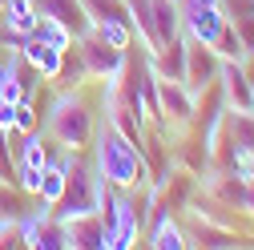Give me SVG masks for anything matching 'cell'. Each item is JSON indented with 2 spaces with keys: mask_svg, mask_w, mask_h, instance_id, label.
Instances as JSON below:
<instances>
[{
  "mask_svg": "<svg viewBox=\"0 0 254 250\" xmlns=\"http://www.w3.org/2000/svg\"><path fill=\"white\" fill-rule=\"evenodd\" d=\"M214 53H218L222 61H250V53H246V41L234 33V24H226V28H222V37H218Z\"/></svg>",
  "mask_w": 254,
  "mask_h": 250,
  "instance_id": "cell-22",
  "label": "cell"
},
{
  "mask_svg": "<svg viewBox=\"0 0 254 250\" xmlns=\"http://www.w3.org/2000/svg\"><path fill=\"white\" fill-rule=\"evenodd\" d=\"M37 12L61 20L73 37H85L89 28H93V20L85 16V4H81V0H37Z\"/></svg>",
  "mask_w": 254,
  "mask_h": 250,
  "instance_id": "cell-11",
  "label": "cell"
},
{
  "mask_svg": "<svg viewBox=\"0 0 254 250\" xmlns=\"http://www.w3.org/2000/svg\"><path fill=\"white\" fill-rule=\"evenodd\" d=\"M0 8H4V0H0Z\"/></svg>",
  "mask_w": 254,
  "mask_h": 250,
  "instance_id": "cell-28",
  "label": "cell"
},
{
  "mask_svg": "<svg viewBox=\"0 0 254 250\" xmlns=\"http://www.w3.org/2000/svg\"><path fill=\"white\" fill-rule=\"evenodd\" d=\"M218 93L226 109L250 113L254 109V81H250V61H222L218 69Z\"/></svg>",
  "mask_w": 254,
  "mask_h": 250,
  "instance_id": "cell-6",
  "label": "cell"
},
{
  "mask_svg": "<svg viewBox=\"0 0 254 250\" xmlns=\"http://www.w3.org/2000/svg\"><path fill=\"white\" fill-rule=\"evenodd\" d=\"M57 162L65 166V194L53 206L57 222H73V218L97 214L101 210V178L93 170V162L85 158V149H61Z\"/></svg>",
  "mask_w": 254,
  "mask_h": 250,
  "instance_id": "cell-3",
  "label": "cell"
},
{
  "mask_svg": "<svg viewBox=\"0 0 254 250\" xmlns=\"http://www.w3.org/2000/svg\"><path fill=\"white\" fill-rule=\"evenodd\" d=\"M89 20H105V16H125V0H81Z\"/></svg>",
  "mask_w": 254,
  "mask_h": 250,
  "instance_id": "cell-24",
  "label": "cell"
},
{
  "mask_svg": "<svg viewBox=\"0 0 254 250\" xmlns=\"http://www.w3.org/2000/svg\"><path fill=\"white\" fill-rule=\"evenodd\" d=\"M93 170L105 186L113 190H141L149 186V162L137 141H129L113 121H97V133H93Z\"/></svg>",
  "mask_w": 254,
  "mask_h": 250,
  "instance_id": "cell-1",
  "label": "cell"
},
{
  "mask_svg": "<svg viewBox=\"0 0 254 250\" xmlns=\"http://www.w3.org/2000/svg\"><path fill=\"white\" fill-rule=\"evenodd\" d=\"M12 182L20 186V194H24V198H37V194H41V170H37V166H28V162H16Z\"/></svg>",
  "mask_w": 254,
  "mask_h": 250,
  "instance_id": "cell-23",
  "label": "cell"
},
{
  "mask_svg": "<svg viewBox=\"0 0 254 250\" xmlns=\"http://www.w3.org/2000/svg\"><path fill=\"white\" fill-rule=\"evenodd\" d=\"M20 57H24V65L33 69L41 81H57V73H61V65H65V53L61 49H53L49 41H41V37H24V45H20Z\"/></svg>",
  "mask_w": 254,
  "mask_h": 250,
  "instance_id": "cell-9",
  "label": "cell"
},
{
  "mask_svg": "<svg viewBox=\"0 0 254 250\" xmlns=\"http://www.w3.org/2000/svg\"><path fill=\"white\" fill-rule=\"evenodd\" d=\"M61 194H65V166L53 158V162L41 170V194H37V198H45L49 206H57V202H61Z\"/></svg>",
  "mask_w": 254,
  "mask_h": 250,
  "instance_id": "cell-19",
  "label": "cell"
},
{
  "mask_svg": "<svg viewBox=\"0 0 254 250\" xmlns=\"http://www.w3.org/2000/svg\"><path fill=\"white\" fill-rule=\"evenodd\" d=\"M28 37H41V41H49V45H53V49H61V53H69V49L77 45V37H73L61 20H53V16H41V20H37V28H33Z\"/></svg>",
  "mask_w": 254,
  "mask_h": 250,
  "instance_id": "cell-18",
  "label": "cell"
},
{
  "mask_svg": "<svg viewBox=\"0 0 254 250\" xmlns=\"http://www.w3.org/2000/svg\"><path fill=\"white\" fill-rule=\"evenodd\" d=\"M33 250H65V222H57L49 214L45 222L37 226V238H33Z\"/></svg>",
  "mask_w": 254,
  "mask_h": 250,
  "instance_id": "cell-20",
  "label": "cell"
},
{
  "mask_svg": "<svg viewBox=\"0 0 254 250\" xmlns=\"http://www.w3.org/2000/svg\"><path fill=\"white\" fill-rule=\"evenodd\" d=\"M186 41H190V37H186ZM218 69H222V57H218L214 49L194 45V41L186 45V77H182V81L190 85V93H194L198 101L218 85Z\"/></svg>",
  "mask_w": 254,
  "mask_h": 250,
  "instance_id": "cell-7",
  "label": "cell"
},
{
  "mask_svg": "<svg viewBox=\"0 0 254 250\" xmlns=\"http://www.w3.org/2000/svg\"><path fill=\"white\" fill-rule=\"evenodd\" d=\"M246 53H250V61H254V37H250V41H246Z\"/></svg>",
  "mask_w": 254,
  "mask_h": 250,
  "instance_id": "cell-26",
  "label": "cell"
},
{
  "mask_svg": "<svg viewBox=\"0 0 254 250\" xmlns=\"http://www.w3.org/2000/svg\"><path fill=\"white\" fill-rule=\"evenodd\" d=\"M65 250H109L101 214H85V218L65 222Z\"/></svg>",
  "mask_w": 254,
  "mask_h": 250,
  "instance_id": "cell-10",
  "label": "cell"
},
{
  "mask_svg": "<svg viewBox=\"0 0 254 250\" xmlns=\"http://www.w3.org/2000/svg\"><path fill=\"white\" fill-rule=\"evenodd\" d=\"M226 24L230 20H226V12H222L218 0H182V33L194 45L214 49Z\"/></svg>",
  "mask_w": 254,
  "mask_h": 250,
  "instance_id": "cell-4",
  "label": "cell"
},
{
  "mask_svg": "<svg viewBox=\"0 0 254 250\" xmlns=\"http://www.w3.org/2000/svg\"><path fill=\"white\" fill-rule=\"evenodd\" d=\"M238 210H242L246 218H254V178H246V186H242V198H238Z\"/></svg>",
  "mask_w": 254,
  "mask_h": 250,
  "instance_id": "cell-25",
  "label": "cell"
},
{
  "mask_svg": "<svg viewBox=\"0 0 254 250\" xmlns=\"http://www.w3.org/2000/svg\"><path fill=\"white\" fill-rule=\"evenodd\" d=\"M53 85H57V89H81V85H89V69H85V61H81L77 45L65 53V65H61V73H57Z\"/></svg>",
  "mask_w": 254,
  "mask_h": 250,
  "instance_id": "cell-17",
  "label": "cell"
},
{
  "mask_svg": "<svg viewBox=\"0 0 254 250\" xmlns=\"http://www.w3.org/2000/svg\"><path fill=\"white\" fill-rule=\"evenodd\" d=\"M41 133L57 141V149H89L97 133V113H93L85 85L81 89H57L45 109Z\"/></svg>",
  "mask_w": 254,
  "mask_h": 250,
  "instance_id": "cell-2",
  "label": "cell"
},
{
  "mask_svg": "<svg viewBox=\"0 0 254 250\" xmlns=\"http://www.w3.org/2000/svg\"><path fill=\"white\" fill-rule=\"evenodd\" d=\"M97 41H105V45H113V49H129L133 45V28H129V20L125 16H105V20H93V28H89Z\"/></svg>",
  "mask_w": 254,
  "mask_h": 250,
  "instance_id": "cell-14",
  "label": "cell"
},
{
  "mask_svg": "<svg viewBox=\"0 0 254 250\" xmlns=\"http://www.w3.org/2000/svg\"><path fill=\"white\" fill-rule=\"evenodd\" d=\"M250 81H254V61H250ZM250 113H254V109H250Z\"/></svg>",
  "mask_w": 254,
  "mask_h": 250,
  "instance_id": "cell-27",
  "label": "cell"
},
{
  "mask_svg": "<svg viewBox=\"0 0 254 250\" xmlns=\"http://www.w3.org/2000/svg\"><path fill=\"white\" fill-rule=\"evenodd\" d=\"M218 4L226 12V20L234 24V33L242 41H250L254 37V0H218Z\"/></svg>",
  "mask_w": 254,
  "mask_h": 250,
  "instance_id": "cell-15",
  "label": "cell"
},
{
  "mask_svg": "<svg viewBox=\"0 0 254 250\" xmlns=\"http://www.w3.org/2000/svg\"><path fill=\"white\" fill-rule=\"evenodd\" d=\"M0 20H4V33L28 37V33L37 28V20H41L37 0H4V8H0Z\"/></svg>",
  "mask_w": 254,
  "mask_h": 250,
  "instance_id": "cell-13",
  "label": "cell"
},
{
  "mask_svg": "<svg viewBox=\"0 0 254 250\" xmlns=\"http://www.w3.org/2000/svg\"><path fill=\"white\" fill-rule=\"evenodd\" d=\"M12 113H16V133H33V129H41V113H37V93H24V97L12 105Z\"/></svg>",
  "mask_w": 254,
  "mask_h": 250,
  "instance_id": "cell-21",
  "label": "cell"
},
{
  "mask_svg": "<svg viewBox=\"0 0 254 250\" xmlns=\"http://www.w3.org/2000/svg\"><path fill=\"white\" fill-rule=\"evenodd\" d=\"M77 53L85 61V69H89V81H117L121 69H125V61H129V49H113L105 41H97L93 33L77 37Z\"/></svg>",
  "mask_w": 254,
  "mask_h": 250,
  "instance_id": "cell-5",
  "label": "cell"
},
{
  "mask_svg": "<svg viewBox=\"0 0 254 250\" xmlns=\"http://www.w3.org/2000/svg\"><path fill=\"white\" fill-rule=\"evenodd\" d=\"M145 246H153V250H186L190 234L182 226V218L174 210H153L149 226H145Z\"/></svg>",
  "mask_w": 254,
  "mask_h": 250,
  "instance_id": "cell-8",
  "label": "cell"
},
{
  "mask_svg": "<svg viewBox=\"0 0 254 250\" xmlns=\"http://www.w3.org/2000/svg\"><path fill=\"white\" fill-rule=\"evenodd\" d=\"M149 16H153V37L157 49L182 37V0H149Z\"/></svg>",
  "mask_w": 254,
  "mask_h": 250,
  "instance_id": "cell-12",
  "label": "cell"
},
{
  "mask_svg": "<svg viewBox=\"0 0 254 250\" xmlns=\"http://www.w3.org/2000/svg\"><path fill=\"white\" fill-rule=\"evenodd\" d=\"M16 162H28V166L45 170V166L53 162V145H49V137H45L41 129L24 133V141H20V158H16Z\"/></svg>",
  "mask_w": 254,
  "mask_h": 250,
  "instance_id": "cell-16",
  "label": "cell"
}]
</instances>
